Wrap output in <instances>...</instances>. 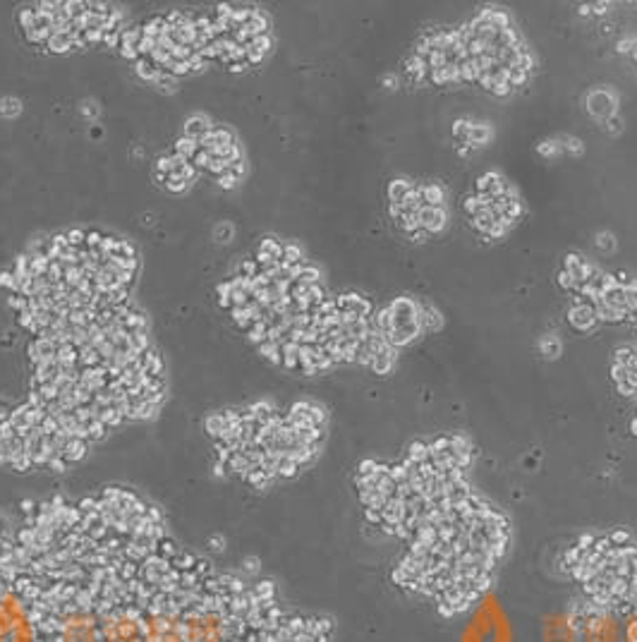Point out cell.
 Returning <instances> with one entry per match:
<instances>
[{"label": "cell", "instance_id": "cell-1", "mask_svg": "<svg viewBox=\"0 0 637 642\" xmlns=\"http://www.w3.org/2000/svg\"><path fill=\"white\" fill-rule=\"evenodd\" d=\"M147 642H335V619L283 599L259 573L220 568L165 539L152 556L139 597Z\"/></svg>", "mask_w": 637, "mask_h": 642}, {"label": "cell", "instance_id": "cell-2", "mask_svg": "<svg viewBox=\"0 0 637 642\" xmlns=\"http://www.w3.org/2000/svg\"><path fill=\"white\" fill-rule=\"evenodd\" d=\"M405 541L390 583L441 619H458L494 590L513 544V525L465 484L431 506Z\"/></svg>", "mask_w": 637, "mask_h": 642}, {"label": "cell", "instance_id": "cell-3", "mask_svg": "<svg viewBox=\"0 0 637 642\" xmlns=\"http://www.w3.org/2000/svg\"><path fill=\"white\" fill-rule=\"evenodd\" d=\"M204 434L211 441L218 477H235L257 491H269L297 479L319 460L328 441V410L307 398L288 408L254 400L209 413Z\"/></svg>", "mask_w": 637, "mask_h": 642}, {"label": "cell", "instance_id": "cell-4", "mask_svg": "<svg viewBox=\"0 0 637 642\" xmlns=\"http://www.w3.org/2000/svg\"><path fill=\"white\" fill-rule=\"evenodd\" d=\"M472 463L474 446L463 434L410 441L398 463L364 458L355 473L364 520L381 535L408 539L431 506L470 484Z\"/></svg>", "mask_w": 637, "mask_h": 642}, {"label": "cell", "instance_id": "cell-5", "mask_svg": "<svg viewBox=\"0 0 637 642\" xmlns=\"http://www.w3.org/2000/svg\"><path fill=\"white\" fill-rule=\"evenodd\" d=\"M556 568L596 611L630 616L637 609V535L630 530L583 532L561 549Z\"/></svg>", "mask_w": 637, "mask_h": 642}, {"label": "cell", "instance_id": "cell-6", "mask_svg": "<svg viewBox=\"0 0 637 642\" xmlns=\"http://www.w3.org/2000/svg\"><path fill=\"white\" fill-rule=\"evenodd\" d=\"M0 642H48L34 611L12 590L0 594Z\"/></svg>", "mask_w": 637, "mask_h": 642}, {"label": "cell", "instance_id": "cell-7", "mask_svg": "<svg viewBox=\"0 0 637 642\" xmlns=\"http://www.w3.org/2000/svg\"><path fill=\"white\" fill-rule=\"evenodd\" d=\"M388 307L390 314V331L386 335V343L393 345L395 350L403 345L413 343L419 333H422V321H419V307L415 300L410 298H395Z\"/></svg>", "mask_w": 637, "mask_h": 642}, {"label": "cell", "instance_id": "cell-8", "mask_svg": "<svg viewBox=\"0 0 637 642\" xmlns=\"http://www.w3.org/2000/svg\"><path fill=\"white\" fill-rule=\"evenodd\" d=\"M14 561V523L0 515V594L10 590Z\"/></svg>", "mask_w": 637, "mask_h": 642}, {"label": "cell", "instance_id": "cell-9", "mask_svg": "<svg viewBox=\"0 0 637 642\" xmlns=\"http://www.w3.org/2000/svg\"><path fill=\"white\" fill-rule=\"evenodd\" d=\"M568 321L570 326H573L575 331H580V333H592V331L596 329V312H594V304L587 302V300H575V304L568 309Z\"/></svg>", "mask_w": 637, "mask_h": 642}, {"label": "cell", "instance_id": "cell-10", "mask_svg": "<svg viewBox=\"0 0 637 642\" xmlns=\"http://www.w3.org/2000/svg\"><path fill=\"white\" fill-rule=\"evenodd\" d=\"M587 108L594 115L596 120H609L611 115H616V96L606 89H594V92L587 96Z\"/></svg>", "mask_w": 637, "mask_h": 642}, {"label": "cell", "instance_id": "cell-11", "mask_svg": "<svg viewBox=\"0 0 637 642\" xmlns=\"http://www.w3.org/2000/svg\"><path fill=\"white\" fill-rule=\"evenodd\" d=\"M335 307H338V312L353 314V317H357V319H369V314H372V302L357 293L338 295V298H335Z\"/></svg>", "mask_w": 637, "mask_h": 642}, {"label": "cell", "instance_id": "cell-12", "mask_svg": "<svg viewBox=\"0 0 637 642\" xmlns=\"http://www.w3.org/2000/svg\"><path fill=\"white\" fill-rule=\"evenodd\" d=\"M417 220H419V228H422L424 233L439 235L441 230L446 228V223H448V214H446L443 207H431V204H424V207L417 211Z\"/></svg>", "mask_w": 637, "mask_h": 642}, {"label": "cell", "instance_id": "cell-13", "mask_svg": "<svg viewBox=\"0 0 637 642\" xmlns=\"http://www.w3.org/2000/svg\"><path fill=\"white\" fill-rule=\"evenodd\" d=\"M55 355H58V340L34 338L32 343L27 345L29 364H39V362H46V360H55Z\"/></svg>", "mask_w": 637, "mask_h": 642}, {"label": "cell", "instance_id": "cell-14", "mask_svg": "<svg viewBox=\"0 0 637 642\" xmlns=\"http://www.w3.org/2000/svg\"><path fill=\"white\" fill-rule=\"evenodd\" d=\"M213 130V123L207 118V115L197 113V115H189L187 120H185V127H182V134L189 139H194V142H202L204 137H207L209 132Z\"/></svg>", "mask_w": 637, "mask_h": 642}, {"label": "cell", "instance_id": "cell-15", "mask_svg": "<svg viewBox=\"0 0 637 642\" xmlns=\"http://www.w3.org/2000/svg\"><path fill=\"white\" fill-rule=\"evenodd\" d=\"M271 48H273V39H271V34H264V37L252 39V41L247 43V63H249V68H252V65L264 63V58L271 53Z\"/></svg>", "mask_w": 637, "mask_h": 642}, {"label": "cell", "instance_id": "cell-16", "mask_svg": "<svg viewBox=\"0 0 637 642\" xmlns=\"http://www.w3.org/2000/svg\"><path fill=\"white\" fill-rule=\"evenodd\" d=\"M395 362H398V350H395L393 345H386V348L374 358V362H372V367H369V369H372L374 374H379V376H386V374L393 372Z\"/></svg>", "mask_w": 637, "mask_h": 642}, {"label": "cell", "instance_id": "cell-17", "mask_svg": "<svg viewBox=\"0 0 637 642\" xmlns=\"http://www.w3.org/2000/svg\"><path fill=\"white\" fill-rule=\"evenodd\" d=\"M417 307H419V321H422L424 331L434 333V331H439L441 326H443V317H441V312L431 302H417Z\"/></svg>", "mask_w": 637, "mask_h": 642}, {"label": "cell", "instance_id": "cell-18", "mask_svg": "<svg viewBox=\"0 0 637 642\" xmlns=\"http://www.w3.org/2000/svg\"><path fill=\"white\" fill-rule=\"evenodd\" d=\"M72 43H74L72 34L60 29V32H53L51 37H48L46 48H48V53H53V55H63V53L72 51Z\"/></svg>", "mask_w": 637, "mask_h": 642}, {"label": "cell", "instance_id": "cell-19", "mask_svg": "<svg viewBox=\"0 0 637 642\" xmlns=\"http://www.w3.org/2000/svg\"><path fill=\"white\" fill-rule=\"evenodd\" d=\"M244 29L249 32V37L252 39H257V37H264V34H271L269 29H271V19H269V14L266 12H262V10H257V12L249 17V22L244 24Z\"/></svg>", "mask_w": 637, "mask_h": 642}, {"label": "cell", "instance_id": "cell-20", "mask_svg": "<svg viewBox=\"0 0 637 642\" xmlns=\"http://www.w3.org/2000/svg\"><path fill=\"white\" fill-rule=\"evenodd\" d=\"M415 185L410 183V180H393V183H388V204H403L405 197L410 194V189H413Z\"/></svg>", "mask_w": 637, "mask_h": 642}, {"label": "cell", "instance_id": "cell-21", "mask_svg": "<svg viewBox=\"0 0 637 642\" xmlns=\"http://www.w3.org/2000/svg\"><path fill=\"white\" fill-rule=\"evenodd\" d=\"M199 142H194V139H189V137H178L175 139V147H173V154L175 156H180L182 160H192L194 156H197V152H199Z\"/></svg>", "mask_w": 637, "mask_h": 642}, {"label": "cell", "instance_id": "cell-22", "mask_svg": "<svg viewBox=\"0 0 637 642\" xmlns=\"http://www.w3.org/2000/svg\"><path fill=\"white\" fill-rule=\"evenodd\" d=\"M134 74H137L142 82H149V84H154L158 79V74H160V70L156 68V65L152 63L149 58H139L137 63H134Z\"/></svg>", "mask_w": 637, "mask_h": 642}, {"label": "cell", "instance_id": "cell-23", "mask_svg": "<svg viewBox=\"0 0 637 642\" xmlns=\"http://www.w3.org/2000/svg\"><path fill=\"white\" fill-rule=\"evenodd\" d=\"M419 189H422V197L426 204H431V207H443V199H446V192L441 185L436 183H429V185H419Z\"/></svg>", "mask_w": 637, "mask_h": 642}, {"label": "cell", "instance_id": "cell-24", "mask_svg": "<svg viewBox=\"0 0 637 642\" xmlns=\"http://www.w3.org/2000/svg\"><path fill=\"white\" fill-rule=\"evenodd\" d=\"M302 262H304L302 247H300L297 242H285L283 245V259H280V264H283V267H295V264H302Z\"/></svg>", "mask_w": 637, "mask_h": 642}, {"label": "cell", "instance_id": "cell-25", "mask_svg": "<svg viewBox=\"0 0 637 642\" xmlns=\"http://www.w3.org/2000/svg\"><path fill=\"white\" fill-rule=\"evenodd\" d=\"M489 139H491V130L486 127V125L472 123V127H470V134H468V144H470V147H472V149L484 147Z\"/></svg>", "mask_w": 637, "mask_h": 642}, {"label": "cell", "instance_id": "cell-26", "mask_svg": "<svg viewBox=\"0 0 637 642\" xmlns=\"http://www.w3.org/2000/svg\"><path fill=\"white\" fill-rule=\"evenodd\" d=\"M259 252L269 254V257H273L280 264V259H283V242L269 235V238H262V242H259Z\"/></svg>", "mask_w": 637, "mask_h": 642}, {"label": "cell", "instance_id": "cell-27", "mask_svg": "<svg viewBox=\"0 0 637 642\" xmlns=\"http://www.w3.org/2000/svg\"><path fill=\"white\" fill-rule=\"evenodd\" d=\"M156 180H158L160 185H163L165 189H168V192H173V194H182L185 189L189 187V185L185 183L180 175H156Z\"/></svg>", "mask_w": 637, "mask_h": 642}, {"label": "cell", "instance_id": "cell-28", "mask_svg": "<svg viewBox=\"0 0 637 642\" xmlns=\"http://www.w3.org/2000/svg\"><path fill=\"white\" fill-rule=\"evenodd\" d=\"M19 113H22V101H19V99H14V96L0 99V115H3V118L14 120Z\"/></svg>", "mask_w": 637, "mask_h": 642}, {"label": "cell", "instance_id": "cell-29", "mask_svg": "<svg viewBox=\"0 0 637 642\" xmlns=\"http://www.w3.org/2000/svg\"><path fill=\"white\" fill-rule=\"evenodd\" d=\"M154 87H156L160 94H175L180 87V79L173 77V74H168V72H160L158 79L154 82Z\"/></svg>", "mask_w": 637, "mask_h": 642}, {"label": "cell", "instance_id": "cell-30", "mask_svg": "<svg viewBox=\"0 0 637 642\" xmlns=\"http://www.w3.org/2000/svg\"><path fill=\"white\" fill-rule=\"evenodd\" d=\"M266 333H269V324H266V321H257V324L247 331V340L259 348V345L266 340Z\"/></svg>", "mask_w": 637, "mask_h": 642}, {"label": "cell", "instance_id": "cell-31", "mask_svg": "<svg viewBox=\"0 0 637 642\" xmlns=\"http://www.w3.org/2000/svg\"><path fill=\"white\" fill-rule=\"evenodd\" d=\"M67 245L72 249H87V230H79V228H72L67 230Z\"/></svg>", "mask_w": 637, "mask_h": 642}, {"label": "cell", "instance_id": "cell-32", "mask_svg": "<svg viewBox=\"0 0 637 642\" xmlns=\"http://www.w3.org/2000/svg\"><path fill=\"white\" fill-rule=\"evenodd\" d=\"M528 82H530V72H523V70H510L508 72L510 89H523Z\"/></svg>", "mask_w": 637, "mask_h": 642}, {"label": "cell", "instance_id": "cell-33", "mask_svg": "<svg viewBox=\"0 0 637 642\" xmlns=\"http://www.w3.org/2000/svg\"><path fill=\"white\" fill-rule=\"evenodd\" d=\"M233 235H235L233 223H218V228H216V233H213V240L223 245V242H230V240H233Z\"/></svg>", "mask_w": 637, "mask_h": 642}, {"label": "cell", "instance_id": "cell-34", "mask_svg": "<svg viewBox=\"0 0 637 642\" xmlns=\"http://www.w3.org/2000/svg\"><path fill=\"white\" fill-rule=\"evenodd\" d=\"M187 65H189V74H199L209 68V60L204 58L202 53H192V58L187 60Z\"/></svg>", "mask_w": 637, "mask_h": 642}, {"label": "cell", "instance_id": "cell-35", "mask_svg": "<svg viewBox=\"0 0 637 642\" xmlns=\"http://www.w3.org/2000/svg\"><path fill=\"white\" fill-rule=\"evenodd\" d=\"M259 273H262V269H259L257 259H244L240 264V276H244V278H257Z\"/></svg>", "mask_w": 637, "mask_h": 642}, {"label": "cell", "instance_id": "cell-36", "mask_svg": "<svg viewBox=\"0 0 637 642\" xmlns=\"http://www.w3.org/2000/svg\"><path fill=\"white\" fill-rule=\"evenodd\" d=\"M539 348H541V355H546V358H556V355L561 353V343L556 338H541Z\"/></svg>", "mask_w": 637, "mask_h": 642}, {"label": "cell", "instance_id": "cell-37", "mask_svg": "<svg viewBox=\"0 0 637 642\" xmlns=\"http://www.w3.org/2000/svg\"><path fill=\"white\" fill-rule=\"evenodd\" d=\"M189 163H192L194 168L199 170V173H202V170H204V173H207L209 163H211V154H209L207 149H199V152H197V156H194L192 160H189Z\"/></svg>", "mask_w": 637, "mask_h": 642}, {"label": "cell", "instance_id": "cell-38", "mask_svg": "<svg viewBox=\"0 0 637 642\" xmlns=\"http://www.w3.org/2000/svg\"><path fill=\"white\" fill-rule=\"evenodd\" d=\"M238 183H240V180L235 178L230 170H225L223 175H218V178H216V185H218L220 189H235V187H238Z\"/></svg>", "mask_w": 637, "mask_h": 642}, {"label": "cell", "instance_id": "cell-39", "mask_svg": "<svg viewBox=\"0 0 637 642\" xmlns=\"http://www.w3.org/2000/svg\"><path fill=\"white\" fill-rule=\"evenodd\" d=\"M8 302H10V307H12L17 314H19V312H27V309H29V298H24V295H19V293H12V295H10Z\"/></svg>", "mask_w": 637, "mask_h": 642}, {"label": "cell", "instance_id": "cell-40", "mask_svg": "<svg viewBox=\"0 0 637 642\" xmlns=\"http://www.w3.org/2000/svg\"><path fill=\"white\" fill-rule=\"evenodd\" d=\"M84 43H87L89 48L92 46H98V43H103V29H89V32L82 34Z\"/></svg>", "mask_w": 637, "mask_h": 642}, {"label": "cell", "instance_id": "cell-41", "mask_svg": "<svg viewBox=\"0 0 637 642\" xmlns=\"http://www.w3.org/2000/svg\"><path fill=\"white\" fill-rule=\"evenodd\" d=\"M115 257H120V259H137V247H134L129 240H123L120 242V247H118V254Z\"/></svg>", "mask_w": 637, "mask_h": 642}, {"label": "cell", "instance_id": "cell-42", "mask_svg": "<svg viewBox=\"0 0 637 642\" xmlns=\"http://www.w3.org/2000/svg\"><path fill=\"white\" fill-rule=\"evenodd\" d=\"M228 165H230V163H225L223 158H216V156H211V163H209L207 173H211V175H216V178H218V175H223L225 170H228Z\"/></svg>", "mask_w": 637, "mask_h": 642}, {"label": "cell", "instance_id": "cell-43", "mask_svg": "<svg viewBox=\"0 0 637 642\" xmlns=\"http://www.w3.org/2000/svg\"><path fill=\"white\" fill-rule=\"evenodd\" d=\"M561 149H563V152H568V154H573V156H578V154L583 152V144H580L578 139H573V137H565L563 142H561Z\"/></svg>", "mask_w": 637, "mask_h": 642}, {"label": "cell", "instance_id": "cell-44", "mask_svg": "<svg viewBox=\"0 0 637 642\" xmlns=\"http://www.w3.org/2000/svg\"><path fill=\"white\" fill-rule=\"evenodd\" d=\"M103 242V233L98 230H87V249H98Z\"/></svg>", "mask_w": 637, "mask_h": 642}, {"label": "cell", "instance_id": "cell-45", "mask_svg": "<svg viewBox=\"0 0 637 642\" xmlns=\"http://www.w3.org/2000/svg\"><path fill=\"white\" fill-rule=\"evenodd\" d=\"M228 170H230V173H233L238 180H242L244 175H247V163H244V160H235V163L228 165Z\"/></svg>", "mask_w": 637, "mask_h": 642}, {"label": "cell", "instance_id": "cell-46", "mask_svg": "<svg viewBox=\"0 0 637 642\" xmlns=\"http://www.w3.org/2000/svg\"><path fill=\"white\" fill-rule=\"evenodd\" d=\"M625 642H637V609L630 614V625H628V635H625Z\"/></svg>", "mask_w": 637, "mask_h": 642}, {"label": "cell", "instance_id": "cell-47", "mask_svg": "<svg viewBox=\"0 0 637 642\" xmlns=\"http://www.w3.org/2000/svg\"><path fill=\"white\" fill-rule=\"evenodd\" d=\"M606 125H609V127H606V130H609L611 134L620 132V118H618V115H611V118L606 120Z\"/></svg>", "mask_w": 637, "mask_h": 642}, {"label": "cell", "instance_id": "cell-48", "mask_svg": "<svg viewBox=\"0 0 637 642\" xmlns=\"http://www.w3.org/2000/svg\"><path fill=\"white\" fill-rule=\"evenodd\" d=\"M82 113L87 115V118H96V115H98V106H96V103L89 101V103H84V106H82Z\"/></svg>", "mask_w": 637, "mask_h": 642}, {"label": "cell", "instance_id": "cell-49", "mask_svg": "<svg viewBox=\"0 0 637 642\" xmlns=\"http://www.w3.org/2000/svg\"><path fill=\"white\" fill-rule=\"evenodd\" d=\"M614 245H616V242H614V238H611L609 233L601 235V240H599V247H601V249H614Z\"/></svg>", "mask_w": 637, "mask_h": 642}, {"label": "cell", "instance_id": "cell-50", "mask_svg": "<svg viewBox=\"0 0 637 642\" xmlns=\"http://www.w3.org/2000/svg\"><path fill=\"white\" fill-rule=\"evenodd\" d=\"M247 68H249L247 63H235V65H230L228 70H230V72H244V70H247Z\"/></svg>", "mask_w": 637, "mask_h": 642}]
</instances>
